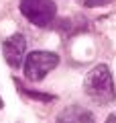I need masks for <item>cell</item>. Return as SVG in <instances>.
<instances>
[{"mask_svg":"<svg viewBox=\"0 0 116 123\" xmlns=\"http://www.w3.org/2000/svg\"><path fill=\"white\" fill-rule=\"evenodd\" d=\"M84 90L86 94L98 105H110L116 98L114 90V80H112V72L106 64H98L88 72L86 80H84Z\"/></svg>","mask_w":116,"mask_h":123,"instance_id":"1","label":"cell"},{"mask_svg":"<svg viewBox=\"0 0 116 123\" xmlns=\"http://www.w3.org/2000/svg\"><path fill=\"white\" fill-rule=\"evenodd\" d=\"M57 66H59V55L57 53H53V51H31L25 57L22 70H25L26 80L39 82V80H43L51 70H55Z\"/></svg>","mask_w":116,"mask_h":123,"instance_id":"2","label":"cell"},{"mask_svg":"<svg viewBox=\"0 0 116 123\" xmlns=\"http://www.w3.org/2000/svg\"><path fill=\"white\" fill-rule=\"evenodd\" d=\"M21 12L37 27H49L55 21V0H21Z\"/></svg>","mask_w":116,"mask_h":123,"instance_id":"3","label":"cell"},{"mask_svg":"<svg viewBox=\"0 0 116 123\" xmlns=\"http://www.w3.org/2000/svg\"><path fill=\"white\" fill-rule=\"evenodd\" d=\"M25 51H26V41H25V35H21V33H14V35L6 37L4 43H2V55L12 68L22 66Z\"/></svg>","mask_w":116,"mask_h":123,"instance_id":"4","label":"cell"},{"mask_svg":"<svg viewBox=\"0 0 116 123\" xmlns=\"http://www.w3.org/2000/svg\"><path fill=\"white\" fill-rule=\"evenodd\" d=\"M55 123H96L94 113L82 105H69L57 115Z\"/></svg>","mask_w":116,"mask_h":123,"instance_id":"5","label":"cell"},{"mask_svg":"<svg viewBox=\"0 0 116 123\" xmlns=\"http://www.w3.org/2000/svg\"><path fill=\"white\" fill-rule=\"evenodd\" d=\"M21 92L26 94V97H31V98H35V101H41V103L55 101V94H45V92H37V90H26V88H22V86H21Z\"/></svg>","mask_w":116,"mask_h":123,"instance_id":"6","label":"cell"},{"mask_svg":"<svg viewBox=\"0 0 116 123\" xmlns=\"http://www.w3.org/2000/svg\"><path fill=\"white\" fill-rule=\"evenodd\" d=\"M114 0H86L84 4L88 6V8H96V6H104V4H112Z\"/></svg>","mask_w":116,"mask_h":123,"instance_id":"7","label":"cell"},{"mask_svg":"<svg viewBox=\"0 0 116 123\" xmlns=\"http://www.w3.org/2000/svg\"><path fill=\"white\" fill-rule=\"evenodd\" d=\"M106 123H116V115H110V117L106 119Z\"/></svg>","mask_w":116,"mask_h":123,"instance_id":"8","label":"cell"},{"mask_svg":"<svg viewBox=\"0 0 116 123\" xmlns=\"http://www.w3.org/2000/svg\"><path fill=\"white\" fill-rule=\"evenodd\" d=\"M2 107H4V103H2V98H0V109H2Z\"/></svg>","mask_w":116,"mask_h":123,"instance_id":"9","label":"cell"}]
</instances>
